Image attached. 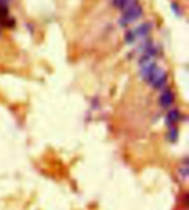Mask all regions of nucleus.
<instances>
[{
	"instance_id": "423d86ee",
	"label": "nucleus",
	"mask_w": 189,
	"mask_h": 210,
	"mask_svg": "<svg viewBox=\"0 0 189 210\" xmlns=\"http://www.w3.org/2000/svg\"><path fill=\"white\" fill-rule=\"evenodd\" d=\"M133 0H113V5L119 9H124Z\"/></svg>"
},
{
	"instance_id": "0eeeda50",
	"label": "nucleus",
	"mask_w": 189,
	"mask_h": 210,
	"mask_svg": "<svg viewBox=\"0 0 189 210\" xmlns=\"http://www.w3.org/2000/svg\"><path fill=\"white\" fill-rule=\"evenodd\" d=\"M177 136H178L177 130L175 128H171L170 131H169V139H170V141H172V142L176 141Z\"/></svg>"
},
{
	"instance_id": "39448f33",
	"label": "nucleus",
	"mask_w": 189,
	"mask_h": 210,
	"mask_svg": "<svg viewBox=\"0 0 189 210\" xmlns=\"http://www.w3.org/2000/svg\"><path fill=\"white\" fill-rule=\"evenodd\" d=\"M180 119V112L177 109H172L168 112L166 116V124L168 126H172Z\"/></svg>"
},
{
	"instance_id": "20e7f679",
	"label": "nucleus",
	"mask_w": 189,
	"mask_h": 210,
	"mask_svg": "<svg viewBox=\"0 0 189 210\" xmlns=\"http://www.w3.org/2000/svg\"><path fill=\"white\" fill-rule=\"evenodd\" d=\"M151 29V24L150 23H143L140 26L137 27L135 31H133V33L135 35V38L137 37H144L149 32Z\"/></svg>"
},
{
	"instance_id": "7ed1b4c3",
	"label": "nucleus",
	"mask_w": 189,
	"mask_h": 210,
	"mask_svg": "<svg viewBox=\"0 0 189 210\" xmlns=\"http://www.w3.org/2000/svg\"><path fill=\"white\" fill-rule=\"evenodd\" d=\"M173 100H174V96H173V92L170 89H167L162 93L159 102L163 109H167L172 106V104L173 103Z\"/></svg>"
},
{
	"instance_id": "f257e3e1",
	"label": "nucleus",
	"mask_w": 189,
	"mask_h": 210,
	"mask_svg": "<svg viewBox=\"0 0 189 210\" xmlns=\"http://www.w3.org/2000/svg\"><path fill=\"white\" fill-rule=\"evenodd\" d=\"M143 13L142 8L137 3V0L133 1L124 9V13L120 19V24L122 26H127L138 20Z\"/></svg>"
},
{
	"instance_id": "f03ea898",
	"label": "nucleus",
	"mask_w": 189,
	"mask_h": 210,
	"mask_svg": "<svg viewBox=\"0 0 189 210\" xmlns=\"http://www.w3.org/2000/svg\"><path fill=\"white\" fill-rule=\"evenodd\" d=\"M145 81L148 82L153 88L161 89L167 82V73L157 66Z\"/></svg>"
},
{
	"instance_id": "6e6552de",
	"label": "nucleus",
	"mask_w": 189,
	"mask_h": 210,
	"mask_svg": "<svg viewBox=\"0 0 189 210\" xmlns=\"http://www.w3.org/2000/svg\"><path fill=\"white\" fill-rule=\"evenodd\" d=\"M124 39H125V42L128 43V44H132V43H134V42H135V40H136V38H135V35H134L133 31H128V33L125 34Z\"/></svg>"
}]
</instances>
